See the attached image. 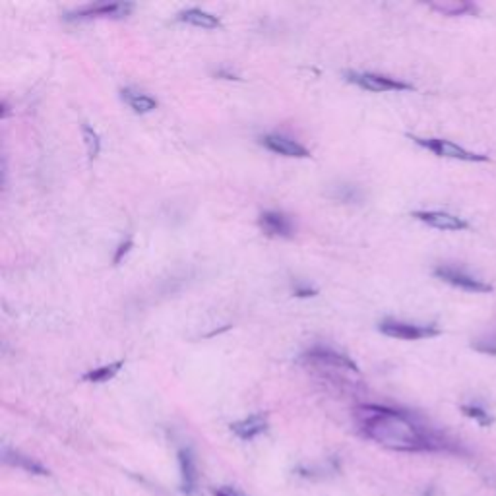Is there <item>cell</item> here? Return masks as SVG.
Here are the masks:
<instances>
[{
	"instance_id": "obj_16",
	"label": "cell",
	"mask_w": 496,
	"mask_h": 496,
	"mask_svg": "<svg viewBox=\"0 0 496 496\" xmlns=\"http://www.w3.org/2000/svg\"><path fill=\"white\" fill-rule=\"evenodd\" d=\"M82 134H84L87 156H90V159H95L101 151V138L99 134H97V130L90 126V124H82Z\"/></svg>"
},
{
	"instance_id": "obj_10",
	"label": "cell",
	"mask_w": 496,
	"mask_h": 496,
	"mask_svg": "<svg viewBox=\"0 0 496 496\" xmlns=\"http://www.w3.org/2000/svg\"><path fill=\"white\" fill-rule=\"evenodd\" d=\"M266 428H268V419L264 417V415H250V417L237 421V423L231 425L233 434L239 436L241 440L256 438L258 434L266 433Z\"/></svg>"
},
{
	"instance_id": "obj_20",
	"label": "cell",
	"mask_w": 496,
	"mask_h": 496,
	"mask_svg": "<svg viewBox=\"0 0 496 496\" xmlns=\"http://www.w3.org/2000/svg\"><path fill=\"white\" fill-rule=\"evenodd\" d=\"M473 349L475 351H481L485 355H496V343H482V341H477L473 343Z\"/></svg>"
},
{
	"instance_id": "obj_14",
	"label": "cell",
	"mask_w": 496,
	"mask_h": 496,
	"mask_svg": "<svg viewBox=\"0 0 496 496\" xmlns=\"http://www.w3.org/2000/svg\"><path fill=\"white\" fill-rule=\"evenodd\" d=\"M124 367V361H114L111 365H103L99 369H93L90 372H85L84 380L85 382H93V384H103L109 382L111 378L121 372V369Z\"/></svg>"
},
{
	"instance_id": "obj_19",
	"label": "cell",
	"mask_w": 496,
	"mask_h": 496,
	"mask_svg": "<svg viewBox=\"0 0 496 496\" xmlns=\"http://www.w3.org/2000/svg\"><path fill=\"white\" fill-rule=\"evenodd\" d=\"M134 247V241L128 237L126 241H122L119 247H117V252H114V256H113V264H121V260L124 258V256L130 252V248Z\"/></svg>"
},
{
	"instance_id": "obj_5",
	"label": "cell",
	"mask_w": 496,
	"mask_h": 496,
	"mask_svg": "<svg viewBox=\"0 0 496 496\" xmlns=\"http://www.w3.org/2000/svg\"><path fill=\"white\" fill-rule=\"evenodd\" d=\"M434 276L438 277L440 281L452 285V287H458L461 291H468V293H490L492 291V285L482 281L479 277L471 276L463 269L452 268V266H438L434 268Z\"/></svg>"
},
{
	"instance_id": "obj_3",
	"label": "cell",
	"mask_w": 496,
	"mask_h": 496,
	"mask_svg": "<svg viewBox=\"0 0 496 496\" xmlns=\"http://www.w3.org/2000/svg\"><path fill=\"white\" fill-rule=\"evenodd\" d=\"M378 330L388 338L405 341L428 340V338H436V335L442 333V330L438 326H434V324H411V322H401V320L394 318L382 320L378 324Z\"/></svg>"
},
{
	"instance_id": "obj_22",
	"label": "cell",
	"mask_w": 496,
	"mask_h": 496,
	"mask_svg": "<svg viewBox=\"0 0 496 496\" xmlns=\"http://www.w3.org/2000/svg\"><path fill=\"white\" fill-rule=\"evenodd\" d=\"M213 496H242L239 490L231 489V487H220L213 490Z\"/></svg>"
},
{
	"instance_id": "obj_7",
	"label": "cell",
	"mask_w": 496,
	"mask_h": 496,
	"mask_svg": "<svg viewBox=\"0 0 496 496\" xmlns=\"http://www.w3.org/2000/svg\"><path fill=\"white\" fill-rule=\"evenodd\" d=\"M413 217L428 225V227L438 229V231H465V229H469V223L463 217L450 212H440V210L413 212Z\"/></svg>"
},
{
	"instance_id": "obj_9",
	"label": "cell",
	"mask_w": 496,
	"mask_h": 496,
	"mask_svg": "<svg viewBox=\"0 0 496 496\" xmlns=\"http://www.w3.org/2000/svg\"><path fill=\"white\" fill-rule=\"evenodd\" d=\"M258 225L268 237H276V239H291L295 231L289 217L284 212H276V210H266L260 213Z\"/></svg>"
},
{
	"instance_id": "obj_12",
	"label": "cell",
	"mask_w": 496,
	"mask_h": 496,
	"mask_svg": "<svg viewBox=\"0 0 496 496\" xmlns=\"http://www.w3.org/2000/svg\"><path fill=\"white\" fill-rule=\"evenodd\" d=\"M121 97L122 101H124V103H126V105L138 114H148L157 109V101L153 99L151 95L142 92H136V90H132V87H124V90L121 92Z\"/></svg>"
},
{
	"instance_id": "obj_6",
	"label": "cell",
	"mask_w": 496,
	"mask_h": 496,
	"mask_svg": "<svg viewBox=\"0 0 496 496\" xmlns=\"http://www.w3.org/2000/svg\"><path fill=\"white\" fill-rule=\"evenodd\" d=\"M134 10L130 2H97L87 4L68 14V20H93V18H124Z\"/></svg>"
},
{
	"instance_id": "obj_13",
	"label": "cell",
	"mask_w": 496,
	"mask_h": 496,
	"mask_svg": "<svg viewBox=\"0 0 496 496\" xmlns=\"http://www.w3.org/2000/svg\"><path fill=\"white\" fill-rule=\"evenodd\" d=\"M178 463H180V475H183V490L186 495H194L196 482H198V473H196V461L190 450H180L178 452Z\"/></svg>"
},
{
	"instance_id": "obj_2",
	"label": "cell",
	"mask_w": 496,
	"mask_h": 496,
	"mask_svg": "<svg viewBox=\"0 0 496 496\" xmlns=\"http://www.w3.org/2000/svg\"><path fill=\"white\" fill-rule=\"evenodd\" d=\"M413 142L425 148L426 151H431L436 157H444V159H455V161H465V163H487L489 156L482 153H475L469 151L463 146H458L452 140H444V138H421V136H409Z\"/></svg>"
},
{
	"instance_id": "obj_17",
	"label": "cell",
	"mask_w": 496,
	"mask_h": 496,
	"mask_svg": "<svg viewBox=\"0 0 496 496\" xmlns=\"http://www.w3.org/2000/svg\"><path fill=\"white\" fill-rule=\"evenodd\" d=\"M431 8L446 16H461L468 14V12H475V6L468 4V2H436V4H431Z\"/></svg>"
},
{
	"instance_id": "obj_8",
	"label": "cell",
	"mask_w": 496,
	"mask_h": 496,
	"mask_svg": "<svg viewBox=\"0 0 496 496\" xmlns=\"http://www.w3.org/2000/svg\"><path fill=\"white\" fill-rule=\"evenodd\" d=\"M260 142H262L264 148L274 151L277 156L295 157V159H306V157H311V151H308L303 144H298L297 140L289 138V136L266 134L260 138Z\"/></svg>"
},
{
	"instance_id": "obj_11",
	"label": "cell",
	"mask_w": 496,
	"mask_h": 496,
	"mask_svg": "<svg viewBox=\"0 0 496 496\" xmlns=\"http://www.w3.org/2000/svg\"><path fill=\"white\" fill-rule=\"evenodd\" d=\"M178 21L183 23H188V26H194V28L202 29H217L221 28V20L217 16L210 14L202 8H186L183 12H178L177 16Z\"/></svg>"
},
{
	"instance_id": "obj_21",
	"label": "cell",
	"mask_w": 496,
	"mask_h": 496,
	"mask_svg": "<svg viewBox=\"0 0 496 496\" xmlns=\"http://www.w3.org/2000/svg\"><path fill=\"white\" fill-rule=\"evenodd\" d=\"M293 293H295V297H314L316 295V289H312V287H305V285H295V289H293Z\"/></svg>"
},
{
	"instance_id": "obj_15",
	"label": "cell",
	"mask_w": 496,
	"mask_h": 496,
	"mask_svg": "<svg viewBox=\"0 0 496 496\" xmlns=\"http://www.w3.org/2000/svg\"><path fill=\"white\" fill-rule=\"evenodd\" d=\"M4 460H6L8 463H14V465H18V468H23L26 471H29V473H37V475H47V473H49L47 469L43 468L41 463L29 460V458H26V455L12 454V452H8V450H4Z\"/></svg>"
},
{
	"instance_id": "obj_4",
	"label": "cell",
	"mask_w": 496,
	"mask_h": 496,
	"mask_svg": "<svg viewBox=\"0 0 496 496\" xmlns=\"http://www.w3.org/2000/svg\"><path fill=\"white\" fill-rule=\"evenodd\" d=\"M345 80L372 93L409 92V90H413V85L407 84V82L392 78V76H384V74H376V72H345Z\"/></svg>"
},
{
	"instance_id": "obj_18",
	"label": "cell",
	"mask_w": 496,
	"mask_h": 496,
	"mask_svg": "<svg viewBox=\"0 0 496 496\" xmlns=\"http://www.w3.org/2000/svg\"><path fill=\"white\" fill-rule=\"evenodd\" d=\"M461 413H463L465 417L477 421L481 426H490L495 423L492 415H490L485 407H481V405H461Z\"/></svg>"
},
{
	"instance_id": "obj_1",
	"label": "cell",
	"mask_w": 496,
	"mask_h": 496,
	"mask_svg": "<svg viewBox=\"0 0 496 496\" xmlns=\"http://www.w3.org/2000/svg\"><path fill=\"white\" fill-rule=\"evenodd\" d=\"M357 426L369 440L396 452L440 450L444 444L405 411L386 405H361L355 411Z\"/></svg>"
}]
</instances>
